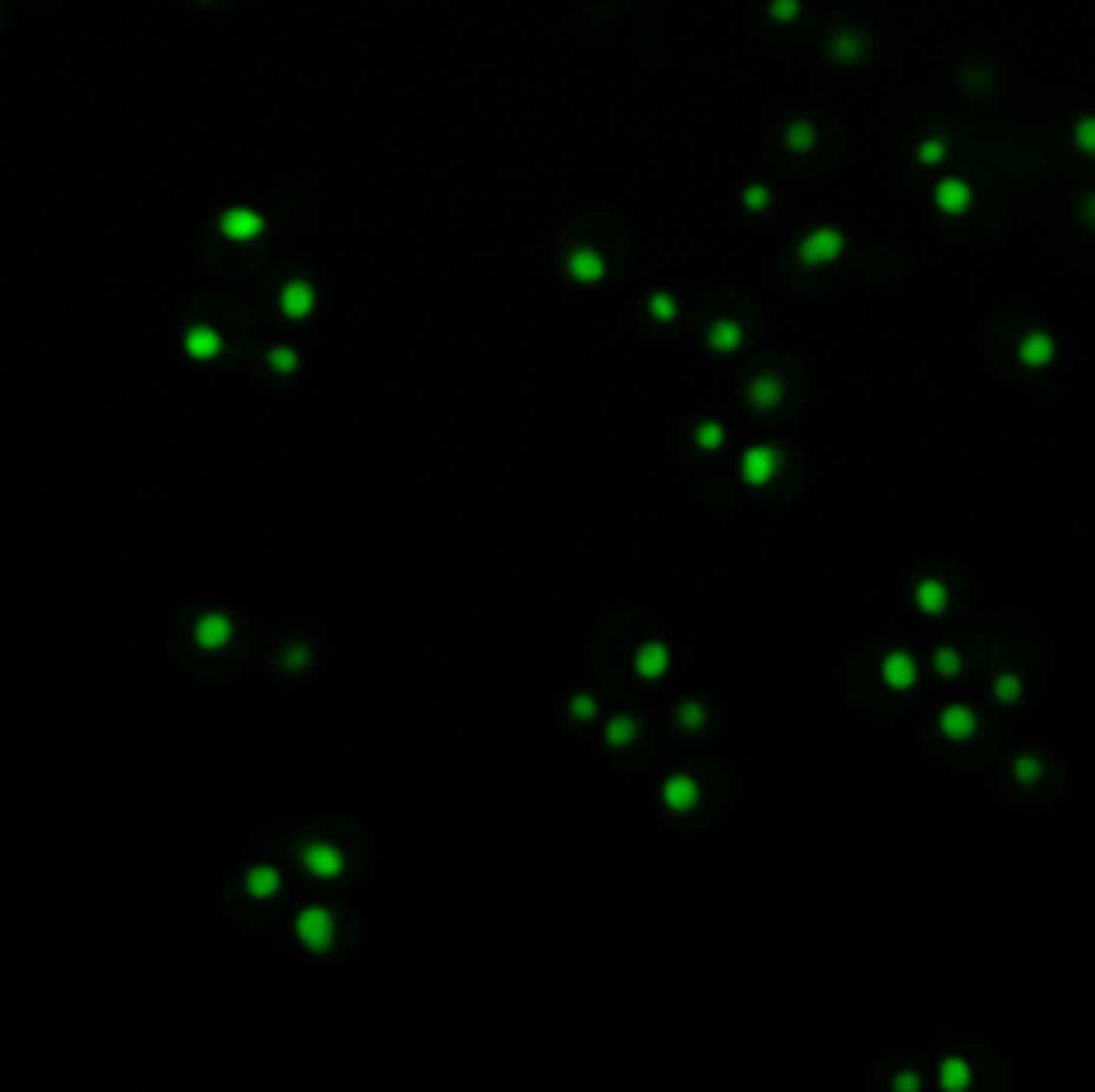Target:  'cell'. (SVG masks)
I'll return each instance as SVG.
<instances>
[{
    "label": "cell",
    "instance_id": "cell-1",
    "mask_svg": "<svg viewBox=\"0 0 1095 1092\" xmlns=\"http://www.w3.org/2000/svg\"><path fill=\"white\" fill-rule=\"evenodd\" d=\"M295 935L298 942L311 952H327L334 946V935H337V920L324 907H308L295 916Z\"/></svg>",
    "mask_w": 1095,
    "mask_h": 1092
},
{
    "label": "cell",
    "instance_id": "cell-2",
    "mask_svg": "<svg viewBox=\"0 0 1095 1092\" xmlns=\"http://www.w3.org/2000/svg\"><path fill=\"white\" fill-rule=\"evenodd\" d=\"M846 250V234L839 228H813L811 234H804V241L798 244V257L804 266H830L843 257Z\"/></svg>",
    "mask_w": 1095,
    "mask_h": 1092
},
{
    "label": "cell",
    "instance_id": "cell-3",
    "mask_svg": "<svg viewBox=\"0 0 1095 1092\" xmlns=\"http://www.w3.org/2000/svg\"><path fill=\"white\" fill-rule=\"evenodd\" d=\"M781 468V452L772 445H749L740 458V478L749 487H766V484L779 474Z\"/></svg>",
    "mask_w": 1095,
    "mask_h": 1092
},
{
    "label": "cell",
    "instance_id": "cell-4",
    "mask_svg": "<svg viewBox=\"0 0 1095 1092\" xmlns=\"http://www.w3.org/2000/svg\"><path fill=\"white\" fill-rule=\"evenodd\" d=\"M932 202H936V209L948 218H961V215H968L970 205H974V190H970L968 179L961 177H945L936 183V190H932Z\"/></svg>",
    "mask_w": 1095,
    "mask_h": 1092
},
{
    "label": "cell",
    "instance_id": "cell-5",
    "mask_svg": "<svg viewBox=\"0 0 1095 1092\" xmlns=\"http://www.w3.org/2000/svg\"><path fill=\"white\" fill-rule=\"evenodd\" d=\"M218 228H222V234L228 241L247 244V241H256V237L263 234L266 218L260 211L247 209V205H234V209H228L222 218H218Z\"/></svg>",
    "mask_w": 1095,
    "mask_h": 1092
},
{
    "label": "cell",
    "instance_id": "cell-6",
    "mask_svg": "<svg viewBox=\"0 0 1095 1092\" xmlns=\"http://www.w3.org/2000/svg\"><path fill=\"white\" fill-rule=\"evenodd\" d=\"M301 865L314 878H337V874H343L347 861H343V852L337 846H330V842H308L305 852H301Z\"/></svg>",
    "mask_w": 1095,
    "mask_h": 1092
},
{
    "label": "cell",
    "instance_id": "cell-7",
    "mask_svg": "<svg viewBox=\"0 0 1095 1092\" xmlns=\"http://www.w3.org/2000/svg\"><path fill=\"white\" fill-rule=\"evenodd\" d=\"M698 801H702V788L692 776H685V772H676L664 782V804L676 814H689V810L696 808Z\"/></svg>",
    "mask_w": 1095,
    "mask_h": 1092
},
{
    "label": "cell",
    "instance_id": "cell-8",
    "mask_svg": "<svg viewBox=\"0 0 1095 1092\" xmlns=\"http://www.w3.org/2000/svg\"><path fill=\"white\" fill-rule=\"evenodd\" d=\"M314 302H317V295L314 289H311V283H305V279H292V283L282 289V295H279V308H282V315L292 317V321H301V317L311 315V311H314Z\"/></svg>",
    "mask_w": 1095,
    "mask_h": 1092
},
{
    "label": "cell",
    "instance_id": "cell-9",
    "mask_svg": "<svg viewBox=\"0 0 1095 1092\" xmlns=\"http://www.w3.org/2000/svg\"><path fill=\"white\" fill-rule=\"evenodd\" d=\"M567 273L573 276L577 283L593 285L606 276V260H602V253L593 250V247H577V250L567 257Z\"/></svg>",
    "mask_w": 1095,
    "mask_h": 1092
},
{
    "label": "cell",
    "instance_id": "cell-10",
    "mask_svg": "<svg viewBox=\"0 0 1095 1092\" xmlns=\"http://www.w3.org/2000/svg\"><path fill=\"white\" fill-rule=\"evenodd\" d=\"M670 670V651H666V644L660 641H647L638 647L634 653V673L641 676V679H660L664 673Z\"/></svg>",
    "mask_w": 1095,
    "mask_h": 1092
},
{
    "label": "cell",
    "instance_id": "cell-11",
    "mask_svg": "<svg viewBox=\"0 0 1095 1092\" xmlns=\"http://www.w3.org/2000/svg\"><path fill=\"white\" fill-rule=\"evenodd\" d=\"M183 347H186V353H190L192 359H202V362H205V359H215L222 353V334L209 324H192L190 330H186V336H183Z\"/></svg>",
    "mask_w": 1095,
    "mask_h": 1092
},
{
    "label": "cell",
    "instance_id": "cell-12",
    "mask_svg": "<svg viewBox=\"0 0 1095 1092\" xmlns=\"http://www.w3.org/2000/svg\"><path fill=\"white\" fill-rule=\"evenodd\" d=\"M1053 353H1057V347H1053V336L1047 334V330H1032V334L1021 336L1019 359L1025 366H1047L1053 359Z\"/></svg>",
    "mask_w": 1095,
    "mask_h": 1092
},
{
    "label": "cell",
    "instance_id": "cell-13",
    "mask_svg": "<svg viewBox=\"0 0 1095 1092\" xmlns=\"http://www.w3.org/2000/svg\"><path fill=\"white\" fill-rule=\"evenodd\" d=\"M743 343V330H740L737 321H715L711 330H708V347L717 349V353H734V349Z\"/></svg>",
    "mask_w": 1095,
    "mask_h": 1092
},
{
    "label": "cell",
    "instance_id": "cell-14",
    "mask_svg": "<svg viewBox=\"0 0 1095 1092\" xmlns=\"http://www.w3.org/2000/svg\"><path fill=\"white\" fill-rule=\"evenodd\" d=\"M781 400V381L775 375H759L749 385V404L759 410H769Z\"/></svg>",
    "mask_w": 1095,
    "mask_h": 1092
},
{
    "label": "cell",
    "instance_id": "cell-15",
    "mask_svg": "<svg viewBox=\"0 0 1095 1092\" xmlns=\"http://www.w3.org/2000/svg\"><path fill=\"white\" fill-rule=\"evenodd\" d=\"M638 737V721L632 714H615L606 725V744L609 746H628Z\"/></svg>",
    "mask_w": 1095,
    "mask_h": 1092
},
{
    "label": "cell",
    "instance_id": "cell-16",
    "mask_svg": "<svg viewBox=\"0 0 1095 1092\" xmlns=\"http://www.w3.org/2000/svg\"><path fill=\"white\" fill-rule=\"evenodd\" d=\"M247 891H250L253 897H273V894L279 891V872H275V868H266V865L253 868V872L247 874Z\"/></svg>",
    "mask_w": 1095,
    "mask_h": 1092
},
{
    "label": "cell",
    "instance_id": "cell-17",
    "mask_svg": "<svg viewBox=\"0 0 1095 1092\" xmlns=\"http://www.w3.org/2000/svg\"><path fill=\"white\" fill-rule=\"evenodd\" d=\"M228 638H231V625H228L222 615H209V619L199 625V641L205 644V647H222Z\"/></svg>",
    "mask_w": 1095,
    "mask_h": 1092
},
{
    "label": "cell",
    "instance_id": "cell-18",
    "mask_svg": "<svg viewBox=\"0 0 1095 1092\" xmlns=\"http://www.w3.org/2000/svg\"><path fill=\"white\" fill-rule=\"evenodd\" d=\"M833 55H836L839 62H859L865 55V39L855 36V32H839V36L833 39Z\"/></svg>",
    "mask_w": 1095,
    "mask_h": 1092
},
{
    "label": "cell",
    "instance_id": "cell-19",
    "mask_svg": "<svg viewBox=\"0 0 1095 1092\" xmlns=\"http://www.w3.org/2000/svg\"><path fill=\"white\" fill-rule=\"evenodd\" d=\"M948 158V141L945 138H926V141H919L917 147V160L923 167H938L942 160Z\"/></svg>",
    "mask_w": 1095,
    "mask_h": 1092
},
{
    "label": "cell",
    "instance_id": "cell-20",
    "mask_svg": "<svg viewBox=\"0 0 1095 1092\" xmlns=\"http://www.w3.org/2000/svg\"><path fill=\"white\" fill-rule=\"evenodd\" d=\"M724 426H721V423H715V420H705V423H698L696 426V442H698V449L702 452H717L721 449V445H724Z\"/></svg>",
    "mask_w": 1095,
    "mask_h": 1092
},
{
    "label": "cell",
    "instance_id": "cell-21",
    "mask_svg": "<svg viewBox=\"0 0 1095 1092\" xmlns=\"http://www.w3.org/2000/svg\"><path fill=\"white\" fill-rule=\"evenodd\" d=\"M705 721H708V712L702 702H683L676 708V725L683 727V731H698Z\"/></svg>",
    "mask_w": 1095,
    "mask_h": 1092
},
{
    "label": "cell",
    "instance_id": "cell-22",
    "mask_svg": "<svg viewBox=\"0 0 1095 1092\" xmlns=\"http://www.w3.org/2000/svg\"><path fill=\"white\" fill-rule=\"evenodd\" d=\"M785 141H788L791 151H811L813 141H817V132H813L811 122H791L788 132H785Z\"/></svg>",
    "mask_w": 1095,
    "mask_h": 1092
},
{
    "label": "cell",
    "instance_id": "cell-23",
    "mask_svg": "<svg viewBox=\"0 0 1095 1092\" xmlns=\"http://www.w3.org/2000/svg\"><path fill=\"white\" fill-rule=\"evenodd\" d=\"M1073 145L1079 147L1083 154L1095 158V116L1076 119V126H1073Z\"/></svg>",
    "mask_w": 1095,
    "mask_h": 1092
},
{
    "label": "cell",
    "instance_id": "cell-24",
    "mask_svg": "<svg viewBox=\"0 0 1095 1092\" xmlns=\"http://www.w3.org/2000/svg\"><path fill=\"white\" fill-rule=\"evenodd\" d=\"M647 308H651V315L657 317V321H673L676 311H679V305H676V298H673V295H666V292L651 295V302H647Z\"/></svg>",
    "mask_w": 1095,
    "mask_h": 1092
},
{
    "label": "cell",
    "instance_id": "cell-25",
    "mask_svg": "<svg viewBox=\"0 0 1095 1092\" xmlns=\"http://www.w3.org/2000/svg\"><path fill=\"white\" fill-rule=\"evenodd\" d=\"M269 366H273L275 372L288 375V372H295V368H298V353H295V349H288V347L269 349Z\"/></svg>",
    "mask_w": 1095,
    "mask_h": 1092
},
{
    "label": "cell",
    "instance_id": "cell-26",
    "mask_svg": "<svg viewBox=\"0 0 1095 1092\" xmlns=\"http://www.w3.org/2000/svg\"><path fill=\"white\" fill-rule=\"evenodd\" d=\"M570 718H573V721H590V718H596V699L586 692L573 695V699H570Z\"/></svg>",
    "mask_w": 1095,
    "mask_h": 1092
},
{
    "label": "cell",
    "instance_id": "cell-27",
    "mask_svg": "<svg viewBox=\"0 0 1095 1092\" xmlns=\"http://www.w3.org/2000/svg\"><path fill=\"white\" fill-rule=\"evenodd\" d=\"M769 199H772V192L769 186H762V183H753V186H747V192H743V202H747L749 211L769 209Z\"/></svg>",
    "mask_w": 1095,
    "mask_h": 1092
},
{
    "label": "cell",
    "instance_id": "cell-28",
    "mask_svg": "<svg viewBox=\"0 0 1095 1092\" xmlns=\"http://www.w3.org/2000/svg\"><path fill=\"white\" fill-rule=\"evenodd\" d=\"M769 13L775 16V20H794V16L800 13V3L798 0H772Z\"/></svg>",
    "mask_w": 1095,
    "mask_h": 1092
},
{
    "label": "cell",
    "instance_id": "cell-29",
    "mask_svg": "<svg viewBox=\"0 0 1095 1092\" xmlns=\"http://www.w3.org/2000/svg\"><path fill=\"white\" fill-rule=\"evenodd\" d=\"M1079 215H1083L1085 221H1092V224H1095V192H1089V196L1079 202Z\"/></svg>",
    "mask_w": 1095,
    "mask_h": 1092
}]
</instances>
